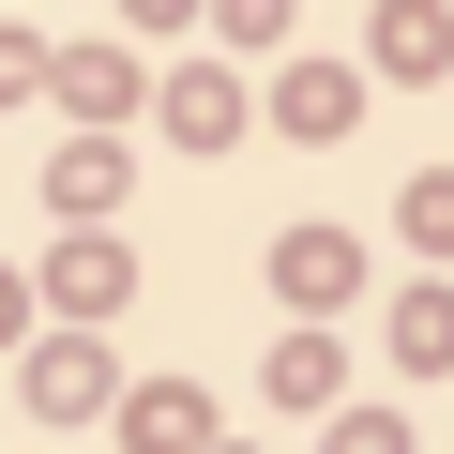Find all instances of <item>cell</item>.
Returning <instances> with one entry per match:
<instances>
[{"label":"cell","mask_w":454,"mask_h":454,"mask_svg":"<svg viewBox=\"0 0 454 454\" xmlns=\"http://www.w3.org/2000/svg\"><path fill=\"white\" fill-rule=\"evenodd\" d=\"M137 16H182V0H137Z\"/></svg>","instance_id":"3957f363"},{"label":"cell","mask_w":454,"mask_h":454,"mask_svg":"<svg viewBox=\"0 0 454 454\" xmlns=\"http://www.w3.org/2000/svg\"><path fill=\"white\" fill-rule=\"evenodd\" d=\"M333 454H409V439H394V424H348V439H333Z\"/></svg>","instance_id":"7a4b0ae2"},{"label":"cell","mask_w":454,"mask_h":454,"mask_svg":"<svg viewBox=\"0 0 454 454\" xmlns=\"http://www.w3.org/2000/svg\"><path fill=\"white\" fill-rule=\"evenodd\" d=\"M288 137H348V76H288Z\"/></svg>","instance_id":"6da1fadb"}]
</instances>
